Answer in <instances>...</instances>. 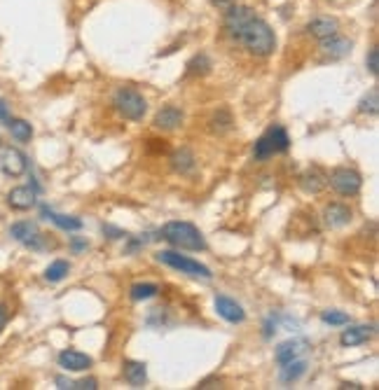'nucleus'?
Masks as SVG:
<instances>
[{
	"instance_id": "f257e3e1",
	"label": "nucleus",
	"mask_w": 379,
	"mask_h": 390,
	"mask_svg": "<svg viewBox=\"0 0 379 390\" xmlns=\"http://www.w3.org/2000/svg\"><path fill=\"white\" fill-rule=\"evenodd\" d=\"M225 31L234 42L255 56H269L276 49V35L272 26L255 15L248 5H232L225 10Z\"/></svg>"
},
{
	"instance_id": "f03ea898",
	"label": "nucleus",
	"mask_w": 379,
	"mask_h": 390,
	"mask_svg": "<svg viewBox=\"0 0 379 390\" xmlns=\"http://www.w3.org/2000/svg\"><path fill=\"white\" fill-rule=\"evenodd\" d=\"M162 239L169 241L171 246L181 248V251H204L207 248L204 234L192 222H183V220L166 222L162 227Z\"/></svg>"
},
{
	"instance_id": "7ed1b4c3",
	"label": "nucleus",
	"mask_w": 379,
	"mask_h": 390,
	"mask_svg": "<svg viewBox=\"0 0 379 390\" xmlns=\"http://www.w3.org/2000/svg\"><path fill=\"white\" fill-rule=\"evenodd\" d=\"M288 148H291V138H288L284 126H269V129L255 140L253 157L258 159V162H265V159L279 155V152H286Z\"/></svg>"
},
{
	"instance_id": "20e7f679",
	"label": "nucleus",
	"mask_w": 379,
	"mask_h": 390,
	"mask_svg": "<svg viewBox=\"0 0 379 390\" xmlns=\"http://www.w3.org/2000/svg\"><path fill=\"white\" fill-rule=\"evenodd\" d=\"M113 105L122 117L131 119V121H140L143 119V115L147 112V101L136 92V89H129V87H122L115 92Z\"/></svg>"
},
{
	"instance_id": "39448f33",
	"label": "nucleus",
	"mask_w": 379,
	"mask_h": 390,
	"mask_svg": "<svg viewBox=\"0 0 379 390\" xmlns=\"http://www.w3.org/2000/svg\"><path fill=\"white\" fill-rule=\"evenodd\" d=\"M157 260L162 262V264L171 266V269L181 271V273H188L192 278H204V280H211L213 278V273L207 264H202V262L188 257V255H181L176 251H162L157 253Z\"/></svg>"
},
{
	"instance_id": "423d86ee",
	"label": "nucleus",
	"mask_w": 379,
	"mask_h": 390,
	"mask_svg": "<svg viewBox=\"0 0 379 390\" xmlns=\"http://www.w3.org/2000/svg\"><path fill=\"white\" fill-rule=\"evenodd\" d=\"M328 183H330V187L337 192V194L342 196H353L358 194L363 187V178L358 171L353 169H346V166H339V169H335L330 173V178H328Z\"/></svg>"
},
{
	"instance_id": "0eeeda50",
	"label": "nucleus",
	"mask_w": 379,
	"mask_h": 390,
	"mask_svg": "<svg viewBox=\"0 0 379 390\" xmlns=\"http://www.w3.org/2000/svg\"><path fill=\"white\" fill-rule=\"evenodd\" d=\"M10 234H12V239L24 243V246L31 248V251H45V248H47V236L40 234L38 225L31 220L15 222V225L10 227Z\"/></svg>"
},
{
	"instance_id": "6e6552de",
	"label": "nucleus",
	"mask_w": 379,
	"mask_h": 390,
	"mask_svg": "<svg viewBox=\"0 0 379 390\" xmlns=\"http://www.w3.org/2000/svg\"><path fill=\"white\" fill-rule=\"evenodd\" d=\"M26 169H29V159L24 157V152H19L17 148H5L0 152V171L5 176L19 178Z\"/></svg>"
},
{
	"instance_id": "1a4fd4ad",
	"label": "nucleus",
	"mask_w": 379,
	"mask_h": 390,
	"mask_svg": "<svg viewBox=\"0 0 379 390\" xmlns=\"http://www.w3.org/2000/svg\"><path fill=\"white\" fill-rule=\"evenodd\" d=\"M216 311H218V316L225 318L227 323H243L246 321V311H243V306L236 304L234 299L227 297V295L216 297Z\"/></svg>"
},
{
	"instance_id": "9d476101",
	"label": "nucleus",
	"mask_w": 379,
	"mask_h": 390,
	"mask_svg": "<svg viewBox=\"0 0 379 390\" xmlns=\"http://www.w3.org/2000/svg\"><path fill=\"white\" fill-rule=\"evenodd\" d=\"M372 337H375V325H356V328H349L339 334V344L346 348H351V346L368 344Z\"/></svg>"
},
{
	"instance_id": "9b49d317",
	"label": "nucleus",
	"mask_w": 379,
	"mask_h": 390,
	"mask_svg": "<svg viewBox=\"0 0 379 390\" xmlns=\"http://www.w3.org/2000/svg\"><path fill=\"white\" fill-rule=\"evenodd\" d=\"M59 364L66 372H85V369L92 367V357L75 348H66L59 353Z\"/></svg>"
},
{
	"instance_id": "f8f14e48",
	"label": "nucleus",
	"mask_w": 379,
	"mask_h": 390,
	"mask_svg": "<svg viewBox=\"0 0 379 390\" xmlns=\"http://www.w3.org/2000/svg\"><path fill=\"white\" fill-rule=\"evenodd\" d=\"M339 31V22L335 17H314L309 24H307V33L323 40V37L335 35Z\"/></svg>"
},
{
	"instance_id": "ddd939ff",
	"label": "nucleus",
	"mask_w": 379,
	"mask_h": 390,
	"mask_svg": "<svg viewBox=\"0 0 379 390\" xmlns=\"http://www.w3.org/2000/svg\"><path fill=\"white\" fill-rule=\"evenodd\" d=\"M183 119H185V115H183L181 108L166 105L155 115V126H157V129H162V131H173V129H178V126L183 124Z\"/></svg>"
},
{
	"instance_id": "4468645a",
	"label": "nucleus",
	"mask_w": 379,
	"mask_h": 390,
	"mask_svg": "<svg viewBox=\"0 0 379 390\" xmlns=\"http://www.w3.org/2000/svg\"><path fill=\"white\" fill-rule=\"evenodd\" d=\"M351 217H353L351 208L344 206V203H330V206H325V210H323V222L332 229L349 225Z\"/></svg>"
},
{
	"instance_id": "2eb2a0df",
	"label": "nucleus",
	"mask_w": 379,
	"mask_h": 390,
	"mask_svg": "<svg viewBox=\"0 0 379 390\" xmlns=\"http://www.w3.org/2000/svg\"><path fill=\"white\" fill-rule=\"evenodd\" d=\"M321 52H323L325 56H330V59H342V56H346L351 52V42L346 40V37L335 33V35L323 37V40H321Z\"/></svg>"
},
{
	"instance_id": "dca6fc26",
	"label": "nucleus",
	"mask_w": 379,
	"mask_h": 390,
	"mask_svg": "<svg viewBox=\"0 0 379 390\" xmlns=\"http://www.w3.org/2000/svg\"><path fill=\"white\" fill-rule=\"evenodd\" d=\"M8 203H10V208H15V210H29V208H33L35 206V189L33 187H15V189H10V194H8Z\"/></svg>"
},
{
	"instance_id": "f3484780",
	"label": "nucleus",
	"mask_w": 379,
	"mask_h": 390,
	"mask_svg": "<svg viewBox=\"0 0 379 390\" xmlns=\"http://www.w3.org/2000/svg\"><path fill=\"white\" fill-rule=\"evenodd\" d=\"M307 350V341H300V339H291V341H284L279 348L274 350V357L279 364H286L291 360H298V357Z\"/></svg>"
},
{
	"instance_id": "a211bd4d",
	"label": "nucleus",
	"mask_w": 379,
	"mask_h": 390,
	"mask_svg": "<svg viewBox=\"0 0 379 390\" xmlns=\"http://www.w3.org/2000/svg\"><path fill=\"white\" fill-rule=\"evenodd\" d=\"M171 166H173V171H176V173L190 176L192 171L197 169V159L188 148H181V150H176L171 155Z\"/></svg>"
},
{
	"instance_id": "6ab92c4d",
	"label": "nucleus",
	"mask_w": 379,
	"mask_h": 390,
	"mask_svg": "<svg viewBox=\"0 0 379 390\" xmlns=\"http://www.w3.org/2000/svg\"><path fill=\"white\" fill-rule=\"evenodd\" d=\"M300 185H302V189L309 192V194H318L328 185V178L321 173V169H307L305 173L300 176Z\"/></svg>"
},
{
	"instance_id": "aec40b11",
	"label": "nucleus",
	"mask_w": 379,
	"mask_h": 390,
	"mask_svg": "<svg viewBox=\"0 0 379 390\" xmlns=\"http://www.w3.org/2000/svg\"><path fill=\"white\" fill-rule=\"evenodd\" d=\"M124 379L129 386L134 388H143L145 381H147V369L143 362H136V360H127L124 362Z\"/></svg>"
},
{
	"instance_id": "412c9836",
	"label": "nucleus",
	"mask_w": 379,
	"mask_h": 390,
	"mask_svg": "<svg viewBox=\"0 0 379 390\" xmlns=\"http://www.w3.org/2000/svg\"><path fill=\"white\" fill-rule=\"evenodd\" d=\"M42 217H47V220H52L56 227L66 229V232H80L82 229V220L80 217H70V215H61V213H54V210H49L47 206L40 208Z\"/></svg>"
},
{
	"instance_id": "4be33fe9",
	"label": "nucleus",
	"mask_w": 379,
	"mask_h": 390,
	"mask_svg": "<svg viewBox=\"0 0 379 390\" xmlns=\"http://www.w3.org/2000/svg\"><path fill=\"white\" fill-rule=\"evenodd\" d=\"M305 372H307V362L300 360V357H298V360H291V362L281 364L279 381H281V383H293V381H298Z\"/></svg>"
},
{
	"instance_id": "5701e85b",
	"label": "nucleus",
	"mask_w": 379,
	"mask_h": 390,
	"mask_svg": "<svg viewBox=\"0 0 379 390\" xmlns=\"http://www.w3.org/2000/svg\"><path fill=\"white\" fill-rule=\"evenodd\" d=\"M8 129L12 133V138L19 140V143H29V140L33 138V126H31L26 119H15V117H12L8 121Z\"/></svg>"
},
{
	"instance_id": "b1692460",
	"label": "nucleus",
	"mask_w": 379,
	"mask_h": 390,
	"mask_svg": "<svg viewBox=\"0 0 379 390\" xmlns=\"http://www.w3.org/2000/svg\"><path fill=\"white\" fill-rule=\"evenodd\" d=\"M68 271H70V264L66 260H54L52 264L45 269V280H49V283H59V280L68 276Z\"/></svg>"
},
{
	"instance_id": "393cba45",
	"label": "nucleus",
	"mask_w": 379,
	"mask_h": 390,
	"mask_svg": "<svg viewBox=\"0 0 379 390\" xmlns=\"http://www.w3.org/2000/svg\"><path fill=\"white\" fill-rule=\"evenodd\" d=\"M232 124H234L232 115H229V110H225V108H220V110L211 117V131L213 133H227L232 129Z\"/></svg>"
},
{
	"instance_id": "a878e982",
	"label": "nucleus",
	"mask_w": 379,
	"mask_h": 390,
	"mask_svg": "<svg viewBox=\"0 0 379 390\" xmlns=\"http://www.w3.org/2000/svg\"><path fill=\"white\" fill-rule=\"evenodd\" d=\"M157 292H159V285L155 283H136V285H131L129 297L134 302H143V299H152Z\"/></svg>"
},
{
	"instance_id": "bb28decb",
	"label": "nucleus",
	"mask_w": 379,
	"mask_h": 390,
	"mask_svg": "<svg viewBox=\"0 0 379 390\" xmlns=\"http://www.w3.org/2000/svg\"><path fill=\"white\" fill-rule=\"evenodd\" d=\"M361 112H368V115H377L379 110V89H370V94H365L363 96V101H361V108H358Z\"/></svg>"
},
{
	"instance_id": "cd10ccee",
	"label": "nucleus",
	"mask_w": 379,
	"mask_h": 390,
	"mask_svg": "<svg viewBox=\"0 0 379 390\" xmlns=\"http://www.w3.org/2000/svg\"><path fill=\"white\" fill-rule=\"evenodd\" d=\"M209 68H211V61H209V56L207 54H199L195 56L190 63H188V75H204V73H209Z\"/></svg>"
},
{
	"instance_id": "c85d7f7f",
	"label": "nucleus",
	"mask_w": 379,
	"mask_h": 390,
	"mask_svg": "<svg viewBox=\"0 0 379 390\" xmlns=\"http://www.w3.org/2000/svg\"><path fill=\"white\" fill-rule=\"evenodd\" d=\"M321 321L325 325H349V316L344 311H323L321 313Z\"/></svg>"
},
{
	"instance_id": "c756f323",
	"label": "nucleus",
	"mask_w": 379,
	"mask_h": 390,
	"mask_svg": "<svg viewBox=\"0 0 379 390\" xmlns=\"http://www.w3.org/2000/svg\"><path fill=\"white\" fill-rule=\"evenodd\" d=\"M365 63H368L370 75H375V78H377V73H379V49L377 47H372L368 52V59H365Z\"/></svg>"
},
{
	"instance_id": "7c9ffc66",
	"label": "nucleus",
	"mask_w": 379,
	"mask_h": 390,
	"mask_svg": "<svg viewBox=\"0 0 379 390\" xmlns=\"http://www.w3.org/2000/svg\"><path fill=\"white\" fill-rule=\"evenodd\" d=\"M70 388H78V390H96V388H99V381H96V379H82V381H75Z\"/></svg>"
},
{
	"instance_id": "2f4dec72",
	"label": "nucleus",
	"mask_w": 379,
	"mask_h": 390,
	"mask_svg": "<svg viewBox=\"0 0 379 390\" xmlns=\"http://www.w3.org/2000/svg\"><path fill=\"white\" fill-rule=\"evenodd\" d=\"M10 321V306L5 304V302H0V334H3V330H5V325H8Z\"/></svg>"
},
{
	"instance_id": "473e14b6",
	"label": "nucleus",
	"mask_w": 379,
	"mask_h": 390,
	"mask_svg": "<svg viewBox=\"0 0 379 390\" xmlns=\"http://www.w3.org/2000/svg\"><path fill=\"white\" fill-rule=\"evenodd\" d=\"M10 119H12V115H10V108H8V103H5L3 99H0V121H3V124H8Z\"/></svg>"
},
{
	"instance_id": "72a5a7b5",
	"label": "nucleus",
	"mask_w": 379,
	"mask_h": 390,
	"mask_svg": "<svg viewBox=\"0 0 379 390\" xmlns=\"http://www.w3.org/2000/svg\"><path fill=\"white\" fill-rule=\"evenodd\" d=\"M211 3H213L216 8H220V10H227V8H232V5H234V0H211Z\"/></svg>"
},
{
	"instance_id": "f704fd0d",
	"label": "nucleus",
	"mask_w": 379,
	"mask_h": 390,
	"mask_svg": "<svg viewBox=\"0 0 379 390\" xmlns=\"http://www.w3.org/2000/svg\"><path fill=\"white\" fill-rule=\"evenodd\" d=\"M274 332H276V323H274V318H272V321H267V323H265V339L272 337Z\"/></svg>"
},
{
	"instance_id": "c9c22d12",
	"label": "nucleus",
	"mask_w": 379,
	"mask_h": 390,
	"mask_svg": "<svg viewBox=\"0 0 379 390\" xmlns=\"http://www.w3.org/2000/svg\"><path fill=\"white\" fill-rule=\"evenodd\" d=\"M73 248H75V251H82V248H87V243H82V241H73Z\"/></svg>"
},
{
	"instance_id": "e433bc0d",
	"label": "nucleus",
	"mask_w": 379,
	"mask_h": 390,
	"mask_svg": "<svg viewBox=\"0 0 379 390\" xmlns=\"http://www.w3.org/2000/svg\"><path fill=\"white\" fill-rule=\"evenodd\" d=\"M342 388H361L358 383H342Z\"/></svg>"
}]
</instances>
